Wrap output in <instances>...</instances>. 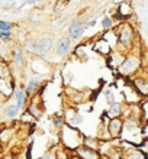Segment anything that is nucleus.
I'll return each mask as SVG.
<instances>
[{
    "label": "nucleus",
    "instance_id": "obj_1",
    "mask_svg": "<svg viewBox=\"0 0 148 159\" xmlns=\"http://www.w3.org/2000/svg\"><path fill=\"white\" fill-rule=\"evenodd\" d=\"M141 67V61L140 57H128V58H123V61L119 65V72L122 75H131L136 70H140Z\"/></svg>",
    "mask_w": 148,
    "mask_h": 159
},
{
    "label": "nucleus",
    "instance_id": "obj_2",
    "mask_svg": "<svg viewBox=\"0 0 148 159\" xmlns=\"http://www.w3.org/2000/svg\"><path fill=\"white\" fill-rule=\"evenodd\" d=\"M86 30V23L83 20H80V19H77V20H73L71 25L68 26L67 29V35H68V39L70 41H79V39H81V36H83V34H84Z\"/></svg>",
    "mask_w": 148,
    "mask_h": 159
},
{
    "label": "nucleus",
    "instance_id": "obj_3",
    "mask_svg": "<svg viewBox=\"0 0 148 159\" xmlns=\"http://www.w3.org/2000/svg\"><path fill=\"white\" fill-rule=\"evenodd\" d=\"M70 51H71V41L67 36L60 38L57 45H55V54L58 57H61V58H64V57H67L70 54Z\"/></svg>",
    "mask_w": 148,
    "mask_h": 159
},
{
    "label": "nucleus",
    "instance_id": "obj_4",
    "mask_svg": "<svg viewBox=\"0 0 148 159\" xmlns=\"http://www.w3.org/2000/svg\"><path fill=\"white\" fill-rule=\"evenodd\" d=\"M118 36H119V42H121L122 45H129L132 38H134V30H132V28L128 25V23H125V25H122V28L119 29Z\"/></svg>",
    "mask_w": 148,
    "mask_h": 159
},
{
    "label": "nucleus",
    "instance_id": "obj_5",
    "mask_svg": "<svg viewBox=\"0 0 148 159\" xmlns=\"http://www.w3.org/2000/svg\"><path fill=\"white\" fill-rule=\"evenodd\" d=\"M122 126H123V121L121 119H110L109 125H107V130H109V134L112 138H118L121 136V132H122Z\"/></svg>",
    "mask_w": 148,
    "mask_h": 159
},
{
    "label": "nucleus",
    "instance_id": "obj_6",
    "mask_svg": "<svg viewBox=\"0 0 148 159\" xmlns=\"http://www.w3.org/2000/svg\"><path fill=\"white\" fill-rule=\"evenodd\" d=\"M13 97H15V104L19 107V109H23L26 104V100H28V96H26L25 93V88L22 87H17L16 90H15V93H13Z\"/></svg>",
    "mask_w": 148,
    "mask_h": 159
},
{
    "label": "nucleus",
    "instance_id": "obj_7",
    "mask_svg": "<svg viewBox=\"0 0 148 159\" xmlns=\"http://www.w3.org/2000/svg\"><path fill=\"white\" fill-rule=\"evenodd\" d=\"M77 155L80 156V159H99V153L93 149L89 148H77Z\"/></svg>",
    "mask_w": 148,
    "mask_h": 159
},
{
    "label": "nucleus",
    "instance_id": "obj_8",
    "mask_svg": "<svg viewBox=\"0 0 148 159\" xmlns=\"http://www.w3.org/2000/svg\"><path fill=\"white\" fill-rule=\"evenodd\" d=\"M134 85H135V88L138 90V93H140L141 96H147L148 94V81L147 78H144V77H140V78H135L134 81Z\"/></svg>",
    "mask_w": 148,
    "mask_h": 159
},
{
    "label": "nucleus",
    "instance_id": "obj_9",
    "mask_svg": "<svg viewBox=\"0 0 148 159\" xmlns=\"http://www.w3.org/2000/svg\"><path fill=\"white\" fill-rule=\"evenodd\" d=\"M39 78H36V77H32V78L29 80V83H28V85H26L25 88V93L28 97H32L36 94V91H38V87H39Z\"/></svg>",
    "mask_w": 148,
    "mask_h": 159
},
{
    "label": "nucleus",
    "instance_id": "obj_10",
    "mask_svg": "<svg viewBox=\"0 0 148 159\" xmlns=\"http://www.w3.org/2000/svg\"><path fill=\"white\" fill-rule=\"evenodd\" d=\"M38 46H39V52L41 54H47L48 51L52 48V39L50 36H42L38 41Z\"/></svg>",
    "mask_w": 148,
    "mask_h": 159
},
{
    "label": "nucleus",
    "instance_id": "obj_11",
    "mask_svg": "<svg viewBox=\"0 0 148 159\" xmlns=\"http://www.w3.org/2000/svg\"><path fill=\"white\" fill-rule=\"evenodd\" d=\"M122 114V104L121 103H113L110 104V109L107 110V116L110 119H118Z\"/></svg>",
    "mask_w": 148,
    "mask_h": 159
},
{
    "label": "nucleus",
    "instance_id": "obj_12",
    "mask_svg": "<svg viewBox=\"0 0 148 159\" xmlns=\"http://www.w3.org/2000/svg\"><path fill=\"white\" fill-rule=\"evenodd\" d=\"M13 58H15V64H16L19 68L23 67L25 64V57H23V51L19 48V46H15L13 49Z\"/></svg>",
    "mask_w": 148,
    "mask_h": 159
},
{
    "label": "nucleus",
    "instance_id": "obj_13",
    "mask_svg": "<svg viewBox=\"0 0 148 159\" xmlns=\"http://www.w3.org/2000/svg\"><path fill=\"white\" fill-rule=\"evenodd\" d=\"M25 48L26 51L32 55H39V46H38V41H35V39H28L25 43Z\"/></svg>",
    "mask_w": 148,
    "mask_h": 159
},
{
    "label": "nucleus",
    "instance_id": "obj_14",
    "mask_svg": "<svg viewBox=\"0 0 148 159\" xmlns=\"http://www.w3.org/2000/svg\"><path fill=\"white\" fill-rule=\"evenodd\" d=\"M19 111H21V109H19L16 104H9L7 107H6V116H7L9 119L16 117L17 114H19Z\"/></svg>",
    "mask_w": 148,
    "mask_h": 159
},
{
    "label": "nucleus",
    "instance_id": "obj_15",
    "mask_svg": "<svg viewBox=\"0 0 148 159\" xmlns=\"http://www.w3.org/2000/svg\"><path fill=\"white\" fill-rule=\"evenodd\" d=\"M83 120H84L83 114H81V113H76V114H74V117L70 120V126H71V127H77V126L83 125Z\"/></svg>",
    "mask_w": 148,
    "mask_h": 159
},
{
    "label": "nucleus",
    "instance_id": "obj_16",
    "mask_svg": "<svg viewBox=\"0 0 148 159\" xmlns=\"http://www.w3.org/2000/svg\"><path fill=\"white\" fill-rule=\"evenodd\" d=\"M127 158L128 159H145V153L141 152L140 149H135V151H132L131 153H128Z\"/></svg>",
    "mask_w": 148,
    "mask_h": 159
},
{
    "label": "nucleus",
    "instance_id": "obj_17",
    "mask_svg": "<svg viewBox=\"0 0 148 159\" xmlns=\"http://www.w3.org/2000/svg\"><path fill=\"white\" fill-rule=\"evenodd\" d=\"M84 143H86V146L84 148H89V149H93V151H96L98 149V145H99V142L96 140V139H90V138H86L84 139Z\"/></svg>",
    "mask_w": 148,
    "mask_h": 159
},
{
    "label": "nucleus",
    "instance_id": "obj_18",
    "mask_svg": "<svg viewBox=\"0 0 148 159\" xmlns=\"http://www.w3.org/2000/svg\"><path fill=\"white\" fill-rule=\"evenodd\" d=\"M28 111H29V114L35 116V117H39V116H41V109H39L38 106H36V103H32V104L29 106Z\"/></svg>",
    "mask_w": 148,
    "mask_h": 159
},
{
    "label": "nucleus",
    "instance_id": "obj_19",
    "mask_svg": "<svg viewBox=\"0 0 148 159\" xmlns=\"http://www.w3.org/2000/svg\"><path fill=\"white\" fill-rule=\"evenodd\" d=\"M129 9H131V7H129V4H128V3H122V4H121V6H119V12H121V16H129V13H131V10H129Z\"/></svg>",
    "mask_w": 148,
    "mask_h": 159
},
{
    "label": "nucleus",
    "instance_id": "obj_20",
    "mask_svg": "<svg viewBox=\"0 0 148 159\" xmlns=\"http://www.w3.org/2000/svg\"><path fill=\"white\" fill-rule=\"evenodd\" d=\"M112 26H113V20H112L110 17H103V19H102V28H103V29H109Z\"/></svg>",
    "mask_w": 148,
    "mask_h": 159
},
{
    "label": "nucleus",
    "instance_id": "obj_21",
    "mask_svg": "<svg viewBox=\"0 0 148 159\" xmlns=\"http://www.w3.org/2000/svg\"><path fill=\"white\" fill-rule=\"evenodd\" d=\"M12 29V23L10 22H0V32H10Z\"/></svg>",
    "mask_w": 148,
    "mask_h": 159
},
{
    "label": "nucleus",
    "instance_id": "obj_22",
    "mask_svg": "<svg viewBox=\"0 0 148 159\" xmlns=\"http://www.w3.org/2000/svg\"><path fill=\"white\" fill-rule=\"evenodd\" d=\"M105 96H106V98H107V103H109V104H113L115 103V96H113V93H112L110 88H106L105 90Z\"/></svg>",
    "mask_w": 148,
    "mask_h": 159
},
{
    "label": "nucleus",
    "instance_id": "obj_23",
    "mask_svg": "<svg viewBox=\"0 0 148 159\" xmlns=\"http://www.w3.org/2000/svg\"><path fill=\"white\" fill-rule=\"evenodd\" d=\"M0 39L10 41V39H12V32H0Z\"/></svg>",
    "mask_w": 148,
    "mask_h": 159
},
{
    "label": "nucleus",
    "instance_id": "obj_24",
    "mask_svg": "<svg viewBox=\"0 0 148 159\" xmlns=\"http://www.w3.org/2000/svg\"><path fill=\"white\" fill-rule=\"evenodd\" d=\"M10 133H12L10 130H4L3 133L0 134V140H3V142H4V140H7V139H10L9 136H6V134H10Z\"/></svg>",
    "mask_w": 148,
    "mask_h": 159
},
{
    "label": "nucleus",
    "instance_id": "obj_25",
    "mask_svg": "<svg viewBox=\"0 0 148 159\" xmlns=\"http://www.w3.org/2000/svg\"><path fill=\"white\" fill-rule=\"evenodd\" d=\"M54 125L58 126V127H61V126H63V119L61 117H54Z\"/></svg>",
    "mask_w": 148,
    "mask_h": 159
},
{
    "label": "nucleus",
    "instance_id": "obj_26",
    "mask_svg": "<svg viewBox=\"0 0 148 159\" xmlns=\"http://www.w3.org/2000/svg\"><path fill=\"white\" fill-rule=\"evenodd\" d=\"M44 159H57V158H55L54 153H47V155L44 156Z\"/></svg>",
    "mask_w": 148,
    "mask_h": 159
},
{
    "label": "nucleus",
    "instance_id": "obj_27",
    "mask_svg": "<svg viewBox=\"0 0 148 159\" xmlns=\"http://www.w3.org/2000/svg\"><path fill=\"white\" fill-rule=\"evenodd\" d=\"M36 2H41V0H25L26 4H34V3H36Z\"/></svg>",
    "mask_w": 148,
    "mask_h": 159
},
{
    "label": "nucleus",
    "instance_id": "obj_28",
    "mask_svg": "<svg viewBox=\"0 0 148 159\" xmlns=\"http://www.w3.org/2000/svg\"><path fill=\"white\" fill-rule=\"evenodd\" d=\"M3 159H13V158H12V156H10V155H6Z\"/></svg>",
    "mask_w": 148,
    "mask_h": 159
},
{
    "label": "nucleus",
    "instance_id": "obj_29",
    "mask_svg": "<svg viewBox=\"0 0 148 159\" xmlns=\"http://www.w3.org/2000/svg\"><path fill=\"white\" fill-rule=\"evenodd\" d=\"M136 2H142V0H136Z\"/></svg>",
    "mask_w": 148,
    "mask_h": 159
}]
</instances>
